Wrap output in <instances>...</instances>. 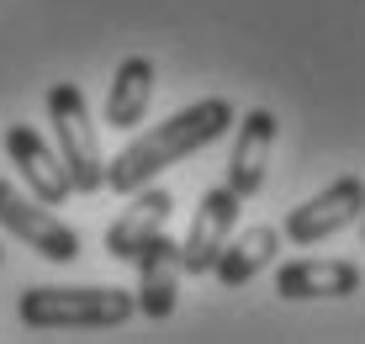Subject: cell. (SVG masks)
<instances>
[{"mask_svg":"<svg viewBox=\"0 0 365 344\" xmlns=\"http://www.w3.org/2000/svg\"><path fill=\"white\" fill-rule=\"evenodd\" d=\"M233 127V101H222V96H207V101H196V106H185V111H175V117L165 122H154L148 133H138L122 143V154L106 164V191H138V186H148L154 175H165L170 164H180V159H191L196 148H207V143H217L222 133Z\"/></svg>","mask_w":365,"mask_h":344,"instance_id":"6da1fadb","label":"cell"},{"mask_svg":"<svg viewBox=\"0 0 365 344\" xmlns=\"http://www.w3.org/2000/svg\"><path fill=\"white\" fill-rule=\"evenodd\" d=\"M27 328H122L133 318V291L122 286H32L16 297Z\"/></svg>","mask_w":365,"mask_h":344,"instance_id":"7a4b0ae2","label":"cell"},{"mask_svg":"<svg viewBox=\"0 0 365 344\" xmlns=\"http://www.w3.org/2000/svg\"><path fill=\"white\" fill-rule=\"evenodd\" d=\"M48 122H53V138H58V164H64L69 186L74 191H101L106 181V154H101V138H96V122L85 111V91L69 80L48 85Z\"/></svg>","mask_w":365,"mask_h":344,"instance_id":"3957f363","label":"cell"},{"mask_svg":"<svg viewBox=\"0 0 365 344\" xmlns=\"http://www.w3.org/2000/svg\"><path fill=\"white\" fill-rule=\"evenodd\" d=\"M0 228H6L11 238H21L27 249H37L43 260H53V265L80 260V233H74L64 218H53L37 196H21L6 175H0Z\"/></svg>","mask_w":365,"mask_h":344,"instance_id":"277c9868","label":"cell"},{"mask_svg":"<svg viewBox=\"0 0 365 344\" xmlns=\"http://www.w3.org/2000/svg\"><path fill=\"white\" fill-rule=\"evenodd\" d=\"M360 207H365L360 175H339L329 191H318V196H307L302 207L286 212L281 238H292V244H318V238H334L339 228L360 223Z\"/></svg>","mask_w":365,"mask_h":344,"instance_id":"5b68a950","label":"cell"},{"mask_svg":"<svg viewBox=\"0 0 365 344\" xmlns=\"http://www.w3.org/2000/svg\"><path fill=\"white\" fill-rule=\"evenodd\" d=\"M238 212H244V196H233L228 186H212L207 196L196 201L191 228L180 238V275H207L217 249L228 244V233L238 228Z\"/></svg>","mask_w":365,"mask_h":344,"instance_id":"8992f818","label":"cell"},{"mask_svg":"<svg viewBox=\"0 0 365 344\" xmlns=\"http://www.w3.org/2000/svg\"><path fill=\"white\" fill-rule=\"evenodd\" d=\"M138 260V297L133 313L143 318H170L175 302H180V244L170 233H154L143 249L133 254Z\"/></svg>","mask_w":365,"mask_h":344,"instance_id":"52a82bcc","label":"cell"},{"mask_svg":"<svg viewBox=\"0 0 365 344\" xmlns=\"http://www.w3.org/2000/svg\"><path fill=\"white\" fill-rule=\"evenodd\" d=\"M6 154H11V164L21 170V181H27V191L43 207H64L69 201V175H64V164H58V154L37 138V127H27V122H11L6 127Z\"/></svg>","mask_w":365,"mask_h":344,"instance_id":"ba28073f","label":"cell"},{"mask_svg":"<svg viewBox=\"0 0 365 344\" xmlns=\"http://www.w3.org/2000/svg\"><path fill=\"white\" fill-rule=\"evenodd\" d=\"M270 148H275V111L255 106L233 133V159H228V186L233 196H255L265 186V170H270Z\"/></svg>","mask_w":365,"mask_h":344,"instance_id":"9c48e42d","label":"cell"},{"mask_svg":"<svg viewBox=\"0 0 365 344\" xmlns=\"http://www.w3.org/2000/svg\"><path fill=\"white\" fill-rule=\"evenodd\" d=\"M128 196H133V207L106 228V254L111 260H133L154 233H165L170 207H175V196L159 191V186H138V191H128Z\"/></svg>","mask_w":365,"mask_h":344,"instance_id":"30bf717a","label":"cell"},{"mask_svg":"<svg viewBox=\"0 0 365 344\" xmlns=\"http://www.w3.org/2000/svg\"><path fill=\"white\" fill-rule=\"evenodd\" d=\"M275 291L286 302L307 297H355L360 291V265L355 260H292L275 270Z\"/></svg>","mask_w":365,"mask_h":344,"instance_id":"8fae6325","label":"cell"},{"mask_svg":"<svg viewBox=\"0 0 365 344\" xmlns=\"http://www.w3.org/2000/svg\"><path fill=\"white\" fill-rule=\"evenodd\" d=\"M275 249H281V228H244V233H228V244L217 249V260H212L207 275H217L222 286H249L259 270L275 260Z\"/></svg>","mask_w":365,"mask_h":344,"instance_id":"7c38bea8","label":"cell"},{"mask_svg":"<svg viewBox=\"0 0 365 344\" xmlns=\"http://www.w3.org/2000/svg\"><path fill=\"white\" fill-rule=\"evenodd\" d=\"M154 101V59L128 54L106 85V127H138Z\"/></svg>","mask_w":365,"mask_h":344,"instance_id":"4fadbf2b","label":"cell"},{"mask_svg":"<svg viewBox=\"0 0 365 344\" xmlns=\"http://www.w3.org/2000/svg\"><path fill=\"white\" fill-rule=\"evenodd\" d=\"M0 254H6V244H0Z\"/></svg>","mask_w":365,"mask_h":344,"instance_id":"5bb4252c","label":"cell"}]
</instances>
